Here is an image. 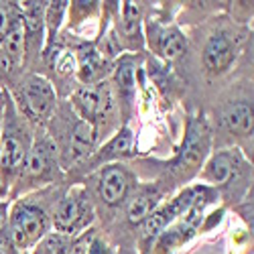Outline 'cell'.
Instances as JSON below:
<instances>
[{"label":"cell","instance_id":"cell-22","mask_svg":"<svg viewBox=\"0 0 254 254\" xmlns=\"http://www.w3.org/2000/svg\"><path fill=\"white\" fill-rule=\"evenodd\" d=\"M69 0H49L45 4V51H49L63 31L65 25V14H67Z\"/></svg>","mask_w":254,"mask_h":254},{"label":"cell","instance_id":"cell-15","mask_svg":"<svg viewBox=\"0 0 254 254\" xmlns=\"http://www.w3.org/2000/svg\"><path fill=\"white\" fill-rule=\"evenodd\" d=\"M94 226H96V209L86 193V189L79 183L69 185L53 207L51 230L77 238L83 232L92 230Z\"/></svg>","mask_w":254,"mask_h":254},{"label":"cell","instance_id":"cell-1","mask_svg":"<svg viewBox=\"0 0 254 254\" xmlns=\"http://www.w3.org/2000/svg\"><path fill=\"white\" fill-rule=\"evenodd\" d=\"M185 33V55L173 67L185 86V110H203L228 83L252 75V27L224 10Z\"/></svg>","mask_w":254,"mask_h":254},{"label":"cell","instance_id":"cell-10","mask_svg":"<svg viewBox=\"0 0 254 254\" xmlns=\"http://www.w3.org/2000/svg\"><path fill=\"white\" fill-rule=\"evenodd\" d=\"M67 100L73 112L92 126L98 144L110 138L122 126L120 110L108 79L92 83V86H77V90Z\"/></svg>","mask_w":254,"mask_h":254},{"label":"cell","instance_id":"cell-29","mask_svg":"<svg viewBox=\"0 0 254 254\" xmlns=\"http://www.w3.org/2000/svg\"><path fill=\"white\" fill-rule=\"evenodd\" d=\"M20 254H29V252H20Z\"/></svg>","mask_w":254,"mask_h":254},{"label":"cell","instance_id":"cell-18","mask_svg":"<svg viewBox=\"0 0 254 254\" xmlns=\"http://www.w3.org/2000/svg\"><path fill=\"white\" fill-rule=\"evenodd\" d=\"M63 33H65L69 45L73 49V55H75L77 86H92V83H100L104 79H108L114 61L104 59L100 55V51L96 49L92 39L79 37V35L67 33V31H63Z\"/></svg>","mask_w":254,"mask_h":254},{"label":"cell","instance_id":"cell-12","mask_svg":"<svg viewBox=\"0 0 254 254\" xmlns=\"http://www.w3.org/2000/svg\"><path fill=\"white\" fill-rule=\"evenodd\" d=\"M16 112L23 116L33 132L45 130V126L57 106V94L47 77L33 71H23L6 88Z\"/></svg>","mask_w":254,"mask_h":254},{"label":"cell","instance_id":"cell-16","mask_svg":"<svg viewBox=\"0 0 254 254\" xmlns=\"http://www.w3.org/2000/svg\"><path fill=\"white\" fill-rule=\"evenodd\" d=\"M151 8L153 2H132V0H122L120 2V8L112 18V25L124 53H146L142 27Z\"/></svg>","mask_w":254,"mask_h":254},{"label":"cell","instance_id":"cell-20","mask_svg":"<svg viewBox=\"0 0 254 254\" xmlns=\"http://www.w3.org/2000/svg\"><path fill=\"white\" fill-rule=\"evenodd\" d=\"M226 6L228 2H216V0H211V2H179L175 12V23L181 29H191L207 20L209 16L224 12Z\"/></svg>","mask_w":254,"mask_h":254},{"label":"cell","instance_id":"cell-11","mask_svg":"<svg viewBox=\"0 0 254 254\" xmlns=\"http://www.w3.org/2000/svg\"><path fill=\"white\" fill-rule=\"evenodd\" d=\"M33 134L35 132L29 122L16 112L8 96L2 132H0V199L8 197L10 187L31 151Z\"/></svg>","mask_w":254,"mask_h":254},{"label":"cell","instance_id":"cell-19","mask_svg":"<svg viewBox=\"0 0 254 254\" xmlns=\"http://www.w3.org/2000/svg\"><path fill=\"white\" fill-rule=\"evenodd\" d=\"M25 71V43H23V23L20 12L10 27L6 39L0 45V88L6 90L10 83Z\"/></svg>","mask_w":254,"mask_h":254},{"label":"cell","instance_id":"cell-21","mask_svg":"<svg viewBox=\"0 0 254 254\" xmlns=\"http://www.w3.org/2000/svg\"><path fill=\"white\" fill-rule=\"evenodd\" d=\"M102 12V2L100 0H71L67 4V14H65V25L63 31L77 35L81 27H86L92 20H98Z\"/></svg>","mask_w":254,"mask_h":254},{"label":"cell","instance_id":"cell-17","mask_svg":"<svg viewBox=\"0 0 254 254\" xmlns=\"http://www.w3.org/2000/svg\"><path fill=\"white\" fill-rule=\"evenodd\" d=\"M45 4L47 0L18 2L25 43V71H35L45 49Z\"/></svg>","mask_w":254,"mask_h":254},{"label":"cell","instance_id":"cell-23","mask_svg":"<svg viewBox=\"0 0 254 254\" xmlns=\"http://www.w3.org/2000/svg\"><path fill=\"white\" fill-rule=\"evenodd\" d=\"M73 242H75L73 236L51 230L29 250V254H69Z\"/></svg>","mask_w":254,"mask_h":254},{"label":"cell","instance_id":"cell-5","mask_svg":"<svg viewBox=\"0 0 254 254\" xmlns=\"http://www.w3.org/2000/svg\"><path fill=\"white\" fill-rule=\"evenodd\" d=\"M67 187V183L49 185L10 201L8 230L18 252H29L47 232H51L53 207Z\"/></svg>","mask_w":254,"mask_h":254},{"label":"cell","instance_id":"cell-7","mask_svg":"<svg viewBox=\"0 0 254 254\" xmlns=\"http://www.w3.org/2000/svg\"><path fill=\"white\" fill-rule=\"evenodd\" d=\"M45 134L53 142L63 171L81 163L96 146V134L88 122H83L71 108L69 100H57L55 110L45 126Z\"/></svg>","mask_w":254,"mask_h":254},{"label":"cell","instance_id":"cell-4","mask_svg":"<svg viewBox=\"0 0 254 254\" xmlns=\"http://www.w3.org/2000/svg\"><path fill=\"white\" fill-rule=\"evenodd\" d=\"M252 161L234 146L211 151L195 177L197 183L216 189L226 209H234L252 197Z\"/></svg>","mask_w":254,"mask_h":254},{"label":"cell","instance_id":"cell-27","mask_svg":"<svg viewBox=\"0 0 254 254\" xmlns=\"http://www.w3.org/2000/svg\"><path fill=\"white\" fill-rule=\"evenodd\" d=\"M94 228H96V226H94ZM94 228H92V230H88V232H83L81 236H77V238H75V242H73V246H71L69 254H86L88 244H90V238H92V234H94Z\"/></svg>","mask_w":254,"mask_h":254},{"label":"cell","instance_id":"cell-28","mask_svg":"<svg viewBox=\"0 0 254 254\" xmlns=\"http://www.w3.org/2000/svg\"><path fill=\"white\" fill-rule=\"evenodd\" d=\"M6 102H8V92L0 88V132H2V122H4V112H6Z\"/></svg>","mask_w":254,"mask_h":254},{"label":"cell","instance_id":"cell-25","mask_svg":"<svg viewBox=\"0 0 254 254\" xmlns=\"http://www.w3.org/2000/svg\"><path fill=\"white\" fill-rule=\"evenodd\" d=\"M18 2L16 0H0V45L6 39L10 27L14 25V20L18 16Z\"/></svg>","mask_w":254,"mask_h":254},{"label":"cell","instance_id":"cell-9","mask_svg":"<svg viewBox=\"0 0 254 254\" xmlns=\"http://www.w3.org/2000/svg\"><path fill=\"white\" fill-rule=\"evenodd\" d=\"M179 2H153L144 18V51L151 57L175 65L187 49V33L175 23Z\"/></svg>","mask_w":254,"mask_h":254},{"label":"cell","instance_id":"cell-3","mask_svg":"<svg viewBox=\"0 0 254 254\" xmlns=\"http://www.w3.org/2000/svg\"><path fill=\"white\" fill-rule=\"evenodd\" d=\"M211 128V146L240 149L250 161L254 151V88L252 75L234 79L201 110Z\"/></svg>","mask_w":254,"mask_h":254},{"label":"cell","instance_id":"cell-6","mask_svg":"<svg viewBox=\"0 0 254 254\" xmlns=\"http://www.w3.org/2000/svg\"><path fill=\"white\" fill-rule=\"evenodd\" d=\"M138 181L140 179L136 177L128 163L106 165L79 181V185L86 189V193L96 209L98 230H106L108 226H112V222L120 216L122 207L132 195Z\"/></svg>","mask_w":254,"mask_h":254},{"label":"cell","instance_id":"cell-26","mask_svg":"<svg viewBox=\"0 0 254 254\" xmlns=\"http://www.w3.org/2000/svg\"><path fill=\"white\" fill-rule=\"evenodd\" d=\"M86 254H118L116 248L112 246V242L106 238L98 228H94V234L90 238V244H88V250Z\"/></svg>","mask_w":254,"mask_h":254},{"label":"cell","instance_id":"cell-24","mask_svg":"<svg viewBox=\"0 0 254 254\" xmlns=\"http://www.w3.org/2000/svg\"><path fill=\"white\" fill-rule=\"evenodd\" d=\"M8 209L10 201L8 199H0V254H20L10 238V230H8Z\"/></svg>","mask_w":254,"mask_h":254},{"label":"cell","instance_id":"cell-13","mask_svg":"<svg viewBox=\"0 0 254 254\" xmlns=\"http://www.w3.org/2000/svg\"><path fill=\"white\" fill-rule=\"evenodd\" d=\"M142 153L136 146V134L132 130V126H120L110 138L100 142L81 163H77L69 171H65V183L77 185L81 179H86L88 175H92L94 171H98V169H102L106 165L130 163L132 159H136Z\"/></svg>","mask_w":254,"mask_h":254},{"label":"cell","instance_id":"cell-8","mask_svg":"<svg viewBox=\"0 0 254 254\" xmlns=\"http://www.w3.org/2000/svg\"><path fill=\"white\" fill-rule=\"evenodd\" d=\"M59 183H65V171L59 165L53 142L49 140L45 130H39L33 134L31 151L23 167H20L6 199L14 201L27 193L39 191V189L49 187V185H59Z\"/></svg>","mask_w":254,"mask_h":254},{"label":"cell","instance_id":"cell-14","mask_svg":"<svg viewBox=\"0 0 254 254\" xmlns=\"http://www.w3.org/2000/svg\"><path fill=\"white\" fill-rule=\"evenodd\" d=\"M146 53H122L108 75V83L116 98L122 126H130L138 112V73L142 71Z\"/></svg>","mask_w":254,"mask_h":254},{"label":"cell","instance_id":"cell-2","mask_svg":"<svg viewBox=\"0 0 254 254\" xmlns=\"http://www.w3.org/2000/svg\"><path fill=\"white\" fill-rule=\"evenodd\" d=\"M211 146V128L205 112L201 110H185L183 118V134L177 142L173 155L169 159L140 155L128 165L140 181L159 183L169 195L179 191L181 187L193 183L203 163L207 161Z\"/></svg>","mask_w":254,"mask_h":254}]
</instances>
